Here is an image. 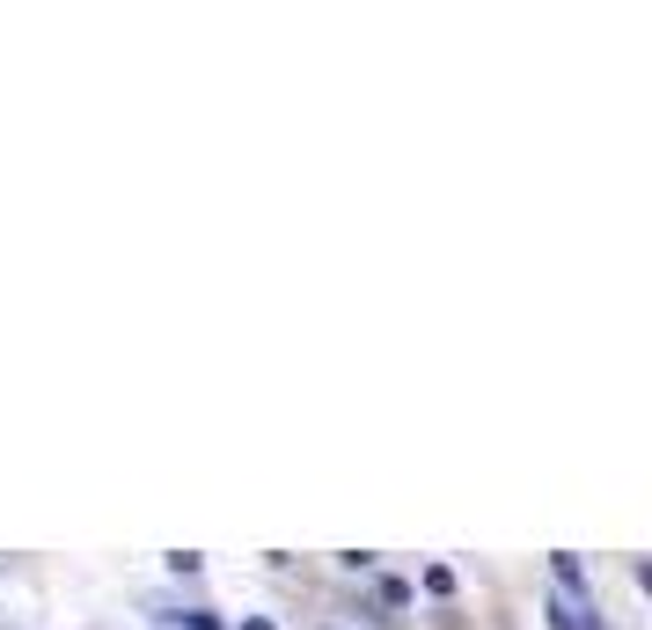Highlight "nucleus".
<instances>
[{"instance_id":"obj_1","label":"nucleus","mask_w":652,"mask_h":630,"mask_svg":"<svg viewBox=\"0 0 652 630\" xmlns=\"http://www.w3.org/2000/svg\"><path fill=\"white\" fill-rule=\"evenodd\" d=\"M550 579H557L564 601H594V587H586V564L572 558V550H557V558H550Z\"/></svg>"},{"instance_id":"obj_3","label":"nucleus","mask_w":652,"mask_h":630,"mask_svg":"<svg viewBox=\"0 0 652 630\" xmlns=\"http://www.w3.org/2000/svg\"><path fill=\"white\" fill-rule=\"evenodd\" d=\"M161 630H220L206 609H184V616H161Z\"/></svg>"},{"instance_id":"obj_2","label":"nucleus","mask_w":652,"mask_h":630,"mask_svg":"<svg viewBox=\"0 0 652 630\" xmlns=\"http://www.w3.org/2000/svg\"><path fill=\"white\" fill-rule=\"evenodd\" d=\"M550 630H601V616H594V601H564V594H550Z\"/></svg>"},{"instance_id":"obj_4","label":"nucleus","mask_w":652,"mask_h":630,"mask_svg":"<svg viewBox=\"0 0 652 630\" xmlns=\"http://www.w3.org/2000/svg\"><path fill=\"white\" fill-rule=\"evenodd\" d=\"M243 630H279V623H265V616H249V623H243Z\"/></svg>"}]
</instances>
